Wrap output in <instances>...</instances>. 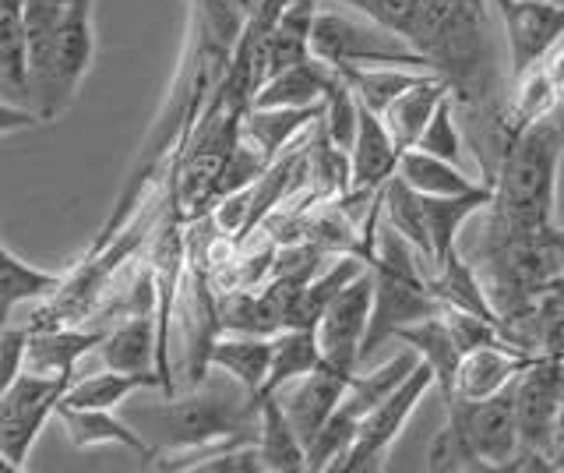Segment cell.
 Listing matches in <instances>:
<instances>
[{
	"mask_svg": "<svg viewBox=\"0 0 564 473\" xmlns=\"http://www.w3.org/2000/svg\"><path fill=\"white\" fill-rule=\"evenodd\" d=\"M43 125L40 114L29 110V107H14V103L0 99V135H14V131H25V128H35Z\"/></svg>",
	"mask_w": 564,
	"mask_h": 473,
	"instance_id": "34",
	"label": "cell"
},
{
	"mask_svg": "<svg viewBox=\"0 0 564 473\" xmlns=\"http://www.w3.org/2000/svg\"><path fill=\"white\" fill-rule=\"evenodd\" d=\"M258 452L264 473H304L307 449L293 431L286 410L275 393L258 396Z\"/></svg>",
	"mask_w": 564,
	"mask_h": 473,
	"instance_id": "20",
	"label": "cell"
},
{
	"mask_svg": "<svg viewBox=\"0 0 564 473\" xmlns=\"http://www.w3.org/2000/svg\"><path fill=\"white\" fill-rule=\"evenodd\" d=\"M501 14L511 78L529 72L564 40V0H490Z\"/></svg>",
	"mask_w": 564,
	"mask_h": 473,
	"instance_id": "9",
	"label": "cell"
},
{
	"mask_svg": "<svg viewBox=\"0 0 564 473\" xmlns=\"http://www.w3.org/2000/svg\"><path fill=\"white\" fill-rule=\"evenodd\" d=\"M75 378H43L22 372L0 393V452L14 470L29 466V452L46 420L57 413L67 385Z\"/></svg>",
	"mask_w": 564,
	"mask_h": 473,
	"instance_id": "6",
	"label": "cell"
},
{
	"mask_svg": "<svg viewBox=\"0 0 564 473\" xmlns=\"http://www.w3.org/2000/svg\"><path fill=\"white\" fill-rule=\"evenodd\" d=\"M314 367H322V346H317L314 329H282L272 336V364L261 393H275L286 381L311 375Z\"/></svg>",
	"mask_w": 564,
	"mask_h": 473,
	"instance_id": "29",
	"label": "cell"
},
{
	"mask_svg": "<svg viewBox=\"0 0 564 473\" xmlns=\"http://www.w3.org/2000/svg\"><path fill=\"white\" fill-rule=\"evenodd\" d=\"M370 301H375V276L370 266L349 279V283L332 297L322 319L314 325L317 346H322V361L339 367V372H360V350L370 322Z\"/></svg>",
	"mask_w": 564,
	"mask_h": 473,
	"instance_id": "7",
	"label": "cell"
},
{
	"mask_svg": "<svg viewBox=\"0 0 564 473\" xmlns=\"http://www.w3.org/2000/svg\"><path fill=\"white\" fill-rule=\"evenodd\" d=\"M93 57H96L93 0H64V14L50 54L40 72L29 78L32 110L40 114L43 125L57 120L75 103L88 67H93Z\"/></svg>",
	"mask_w": 564,
	"mask_h": 473,
	"instance_id": "3",
	"label": "cell"
},
{
	"mask_svg": "<svg viewBox=\"0 0 564 473\" xmlns=\"http://www.w3.org/2000/svg\"><path fill=\"white\" fill-rule=\"evenodd\" d=\"M399 178L410 184L413 191L427 198H448V195H466V191L480 187L484 181H476L466 173V166H455L448 160H437V155L423 152V149H405L399 155Z\"/></svg>",
	"mask_w": 564,
	"mask_h": 473,
	"instance_id": "26",
	"label": "cell"
},
{
	"mask_svg": "<svg viewBox=\"0 0 564 473\" xmlns=\"http://www.w3.org/2000/svg\"><path fill=\"white\" fill-rule=\"evenodd\" d=\"M131 424L152 445V470H191L219 449L258 442V396L226 375V381H198L181 399L134 407Z\"/></svg>",
	"mask_w": 564,
	"mask_h": 473,
	"instance_id": "1",
	"label": "cell"
},
{
	"mask_svg": "<svg viewBox=\"0 0 564 473\" xmlns=\"http://www.w3.org/2000/svg\"><path fill=\"white\" fill-rule=\"evenodd\" d=\"M564 449V393L557 399V410H554V428H551V452Z\"/></svg>",
	"mask_w": 564,
	"mask_h": 473,
	"instance_id": "36",
	"label": "cell"
},
{
	"mask_svg": "<svg viewBox=\"0 0 564 473\" xmlns=\"http://www.w3.org/2000/svg\"><path fill=\"white\" fill-rule=\"evenodd\" d=\"M335 78V67L317 61L314 54L300 64L282 67L269 75L251 99V107H322L328 85Z\"/></svg>",
	"mask_w": 564,
	"mask_h": 473,
	"instance_id": "18",
	"label": "cell"
},
{
	"mask_svg": "<svg viewBox=\"0 0 564 473\" xmlns=\"http://www.w3.org/2000/svg\"><path fill=\"white\" fill-rule=\"evenodd\" d=\"M561 146L554 117L536 120L501 146L498 170L487 181L494 187L487 216L498 230L511 237H533L554 226Z\"/></svg>",
	"mask_w": 564,
	"mask_h": 473,
	"instance_id": "2",
	"label": "cell"
},
{
	"mask_svg": "<svg viewBox=\"0 0 564 473\" xmlns=\"http://www.w3.org/2000/svg\"><path fill=\"white\" fill-rule=\"evenodd\" d=\"M332 4L349 8L352 14H364L375 25L395 32L416 50L420 25H423V0H332Z\"/></svg>",
	"mask_w": 564,
	"mask_h": 473,
	"instance_id": "30",
	"label": "cell"
},
{
	"mask_svg": "<svg viewBox=\"0 0 564 473\" xmlns=\"http://www.w3.org/2000/svg\"><path fill=\"white\" fill-rule=\"evenodd\" d=\"M434 389V372L423 361L413 364V372L405 375L392 393H388L375 410H370L360 424L346 455L335 466V473H378L388 463V452L399 442V434L410 424L416 407Z\"/></svg>",
	"mask_w": 564,
	"mask_h": 473,
	"instance_id": "5",
	"label": "cell"
},
{
	"mask_svg": "<svg viewBox=\"0 0 564 473\" xmlns=\"http://www.w3.org/2000/svg\"><path fill=\"white\" fill-rule=\"evenodd\" d=\"M141 389H163V381H159L155 372H113V367H106L102 375H88V378L70 381L61 407L113 410Z\"/></svg>",
	"mask_w": 564,
	"mask_h": 473,
	"instance_id": "24",
	"label": "cell"
},
{
	"mask_svg": "<svg viewBox=\"0 0 564 473\" xmlns=\"http://www.w3.org/2000/svg\"><path fill=\"white\" fill-rule=\"evenodd\" d=\"M57 417L64 424L67 442L75 449H99V445H120L134 452L138 460H145L141 466H149L152 445L141 438V431L128 420H120L113 410H88V407H57Z\"/></svg>",
	"mask_w": 564,
	"mask_h": 473,
	"instance_id": "15",
	"label": "cell"
},
{
	"mask_svg": "<svg viewBox=\"0 0 564 473\" xmlns=\"http://www.w3.org/2000/svg\"><path fill=\"white\" fill-rule=\"evenodd\" d=\"M448 413L463 424L469 449L476 455L480 470H505L516 452L522 449L519 438V417H516V399H511V385L498 396L487 399H445Z\"/></svg>",
	"mask_w": 564,
	"mask_h": 473,
	"instance_id": "8",
	"label": "cell"
},
{
	"mask_svg": "<svg viewBox=\"0 0 564 473\" xmlns=\"http://www.w3.org/2000/svg\"><path fill=\"white\" fill-rule=\"evenodd\" d=\"M561 393H564L561 357H533L525 364V372L511 381L522 449H536L551 455V428H554V410Z\"/></svg>",
	"mask_w": 564,
	"mask_h": 473,
	"instance_id": "10",
	"label": "cell"
},
{
	"mask_svg": "<svg viewBox=\"0 0 564 473\" xmlns=\"http://www.w3.org/2000/svg\"><path fill=\"white\" fill-rule=\"evenodd\" d=\"M311 54L325 61L328 67L346 64H392V67H413V72H431L416 50L399 40L395 32L375 25L364 14H343V11H317L311 25Z\"/></svg>",
	"mask_w": 564,
	"mask_h": 473,
	"instance_id": "4",
	"label": "cell"
},
{
	"mask_svg": "<svg viewBox=\"0 0 564 473\" xmlns=\"http://www.w3.org/2000/svg\"><path fill=\"white\" fill-rule=\"evenodd\" d=\"M106 329H82V325H53V329H29L25 367L22 372L43 378H75V367L85 354L102 343Z\"/></svg>",
	"mask_w": 564,
	"mask_h": 473,
	"instance_id": "14",
	"label": "cell"
},
{
	"mask_svg": "<svg viewBox=\"0 0 564 473\" xmlns=\"http://www.w3.org/2000/svg\"><path fill=\"white\" fill-rule=\"evenodd\" d=\"M392 340H399L405 350H413V354L434 372V389H441V396H448L458 357L463 354H458L452 332L445 329V322H441V311L427 314V319H420L413 325H402Z\"/></svg>",
	"mask_w": 564,
	"mask_h": 473,
	"instance_id": "23",
	"label": "cell"
},
{
	"mask_svg": "<svg viewBox=\"0 0 564 473\" xmlns=\"http://www.w3.org/2000/svg\"><path fill=\"white\" fill-rule=\"evenodd\" d=\"M106 367L113 372H155V314L152 308L134 311L128 322L106 329L99 343Z\"/></svg>",
	"mask_w": 564,
	"mask_h": 473,
	"instance_id": "22",
	"label": "cell"
},
{
	"mask_svg": "<svg viewBox=\"0 0 564 473\" xmlns=\"http://www.w3.org/2000/svg\"><path fill=\"white\" fill-rule=\"evenodd\" d=\"M317 117H322V107H247L240 117V138L272 163L317 125Z\"/></svg>",
	"mask_w": 564,
	"mask_h": 473,
	"instance_id": "16",
	"label": "cell"
},
{
	"mask_svg": "<svg viewBox=\"0 0 564 473\" xmlns=\"http://www.w3.org/2000/svg\"><path fill=\"white\" fill-rule=\"evenodd\" d=\"M413 149H423V152L437 155V160H448L455 166H463L466 146H463V131H458V120H455V96L441 99V107L427 120V128H423V135L416 138Z\"/></svg>",
	"mask_w": 564,
	"mask_h": 473,
	"instance_id": "31",
	"label": "cell"
},
{
	"mask_svg": "<svg viewBox=\"0 0 564 473\" xmlns=\"http://www.w3.org/2000/svg\"><path fill=\"white\" fill-rule=\"evenodd\" d=\"M402 149L388 135L381 114L360 107L357 138L349 146V198H375L384 181L399 170Z\"/></svg>",
	"mask_w": 564,
	"mask_h": 473,
	"instance_id": "12",
	"label": "cell"
},
{
	"mask_svg": "<svg viewBox=\"0 0 564 473\" xmlns=\"http://www.w3.org/2000/svg\"><path fill=\"white\" fill-rule=\"evenodd\" d=\"M272 364V336L254 332H219L208 350V367L240 381L251 396H261Z\"/></svg>",
	"mask_w": 564,
	"mask_h": 473,
	"instance_id": "17",
	"label": "cell"
},
{
	"mask_svg": "<svg viewBox=\"0 0 564 473\" xmlns=\"http://www.w3.org/2000/svg\"><path fill=\"white\" fill-rule=\"evenodd\" d=\"M540 67H543V75L551 78V85H554V93H557V99H561V107H564V40L546 54L543 61H536Z\"/></svg>",
	"mask_w": 564,
	"mask_h": 473,
	"instance_id": "35",
	"label": "cell"
},
{
	"mask_svg": "<svg viewBox=\"0 0 564 473\" xmlns=\"http://www.w3.org/2000/svg\"><path fill=\"white\" fill-rule=\"evenodd\" d=\"M343 75V82L352 89L360 107L384 114V107L392 103L402 89H410L413 82H420L423 75L431 72H413V67H392V64H346V67H335Z\"/></svg>",
	"mask_w": 564,
	"mask_h": 473,
	"instance_id": "28",
	"label": "cell"
},
{
	"mask_svg": "<svg viewBox=\"0 0 564 473\" xmlns=\"http://www.w3.org/2000/svg\"><path fill=\"white\" fill-rule=\"evenodd\" d=\"M546 240H551V248H554L561 269H564V230H561V226H551V230H546Z\"/></svg>",
	"mask_w": 564,
	"mask_h": 473,
	"instance_id": "37",
	"label": "cell"
},
{
	"mask_svg": "<svg viewBox=\"0 0 564 473\" xmlns=\"http://www.w3.org/2000/svg\"><path fill=\"white\" fill-rule=\"evenodd\" d=\"M381 219L392 226L399 237L410 240L431 266V234H427V208H423V195L405 184L399 173H392L381 187Z\"/></svg>",
	"mask_w": 564,
	"mask_h": 473,
	"instance_id": "27",
	"label": "cell"
},
{
	"mask_svg": "<svg viewBox=\"0 0 564 473\" xmlns=\"http://www.w3.org/2000/svg\"><path fill=\"white\" fill-rule=\"evenodd\" d=\"M187 473H264L258 442H237L194 463Z\"/></svg>",
	"mask_w": 564,
	"mask_h": 473,
	"instance_id": "32",
	"label": "cell"
},
{
	"mask_svg": "<svg viewBox=\"0 0 564 473\" xmlns=\"http://www.w3.org/2000/svg\"><path fill=\"white\" fill-rule=\"evenodd\" d=\"M61 283H64V272L35 269L0 244V329L8 325L11 311L18 304L46 301V297H53L61 290Z\"/></svg>",
	"mask_w": 564,
	"mask_h": 473,
	"instance_id": "25",
	"label": "cell"
},
{
	"mask_svg": "<svg viewBox=\"0 0 564 473\" xmlns=\"http://www.w3.org/2000/svg\"><path fill=\"white\" fill-rule=\"evenodd\" d=\"M448 96H452L448 82L431 72V75H423L420 82H413L410 89H402L392 103H388L381 120H384L388 135L395 138V146L402 152L416 146V138L423 135V128H427V120L441 107V99H448Z\"/></svg>",
	"mask_w": 564,
	"mask_h": 473,
	"instance_id": "19",
	"label": "cell"
},
{
	"mask_svg": "<svg viewBox=\"0 0 564 473\" xmlns=\"http://www.w3.org/2000/svg\"><path fill=\"white\" fill-rule=\"evenodd\" d=\"M0 99L32 110L22 0H0Z\"/></svg>",
	"mask_w": 564,
	"mask_h": 473,
	"instance_id": "21",
	"label": "cell"
},
{
	"mask_svg": "<svg viewBox=\"0 0 564 473\" xmlns=\"http://www.w3.org/2000/svg\"><path fill=\"white\" fill-rule=\"evenodd\" d=\"M29 346V325H4L0 329V393L22 375Z\"/></svg>",
	"mask_w": 564,
	"mask_h": 473,
	"instance_id": "33",
	"label": "cell"
},
{
	"mask_svg": "<svg viewBox=\"0 0 564 473\" xmlns=\"http://www.w3.org/2000/svg\"><path fill=\"white\" fill-rule=\"evenodd\" d=\"M352 375H357V372H352ZM352 375L322 361V367H314L311 375H300V378L282 385V389H275L282 410H286L290 424L300 434L304 449H307L311 438L325 428V420L335 413V407L343 402Z\"/></svg>",
	"mask_w": 564,
	"mask_h": 473,
	"instance_id": "11",
	"label": "cell"
},
{
	"mask_svg": "<svg viewBox=\"0 0 564 473\" xmlns=\"http://www.w3.org/2000/svg\"><path fill=\"white\" fill-rule=\"evenodd\" d=\"M529 361H533V357L522 354V350H516L505 340L466 350V354L458 357L452 389H448L445 399H469L473 402V399L498 396L501 389H508V385L525 372Z\"/></svg>",
	"mask_w": 564,
	"mask_h": 473,
	"instance_id": "13",
	"label": "cell"
}]
</instances>
